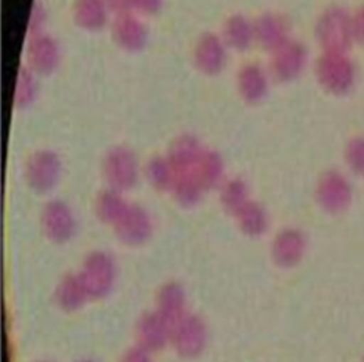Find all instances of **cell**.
<instances>
[{"mask_svg":"<svg viewBox=\"0 0 364 362\" xmlns=\"http://www.w3.org/2000/svg\"><path fill=\"white\" fill-rule=\"evenodd\" d=\"M156 312L173 326L187 314V293L182 285L175 280L164 283L156 297Z\"/></svg>","mask_w":364,"mask_h":362,"instance_id":"52a82bcc","label":"cell"},{"mask_svg":"<svg viewBox=\"0 0 364 362\" xmlns=\"http://www.w3.org/2000/svg\"><path fill=\"white\" fill-rule=\"evenodd\" d=\"M78 275L93 301L109 296L116 283L115 259L107 251H93L83 259Z\"/></svg>","mask_w":364,"mask_h":362,"instance_id":"6da1fadb","label":"cell"},{"mask_svg":"<svg viewBox=\"0 0 364 362\" xmlns=\"http://www.w3.org/2000/svg\"><path fill=\"white\" fill-rule=\"evenodd\" d=\"M349 160L350 164L356 166H364V141L363 139H356L350 143L349 146Z\"/></svg>","mask_w":364,"mask_h":362,"instance_id":"2e32d148","label":"cell"},{"mask_svg":"<svg viewBox=\"0 0 364 362\" xmlns=\"http://www.w3.org/2000/svg\"><path fill=\"white\" fill-rule=\"evenodd\" d=\"M90 301L78 273L65 275L55 289V302L65 312H77Z\"/></svg>","mask_w":364,"mask_h":362,"instance_id":"9c48e42d","label":"cell"},{"mask_svg":"<svg viewBox=\"0 0 364 362\" xmlns=\"http://www.w3.org/2000/svg\"><path fill=\"white\" fill-rule=\"evenodd\" d=\"M55 179H56V168L52 161L44 160L34 164L31 172V181L34 188L41 191L48 190L53 185Z\"/></svg>","mask_w":364,"mask_h":362,"instance_id":"4fadbf2b","label":"cell"},{"mask_svg":"<svg viewBox=\"0 0 364 362\" xmlns=\"http://www.w3.org/2000/svg\"><path fill=\"white\" fill-rule=\"evenodd\" d=\"M37 362H50V361H37Z\"/></svg>","mask_w":364,"mask_h":362,"instance_id":"d6986e66","label":"cell"},{"mask_svg":"<svg viewBox=\"0 0 364 362\" xmlns=\"http://www.w3.org/2000/svg\"><path fill=\"white\" fill-rule=\"evenodd\" d=\"M119 362H151V353L139 345L127 349Z\"/></svg>","mask_w":364,"mask_h":362,"instance_id":"9a60e30c","label":"cell"},{"mask_svg":"<svg viewBox=\"0 0 364 362\" xmlns=\"http://www.w3.org/2000/svg\"><path fill=\"white\" fill-rule=\"evenodd\" d=\"M208 341V326L197 314L187 313L172 326L171 346L173 347L175 353L182 358H198L205 351Z\"/></svg>","mask_w":364,"mask_h":362,"instance_id":"7a4b0ae2","label":"cell"},{"mask_svg":"<svg viewBox=\"0 0 364 362\" xmlns=\"http://www.w3.org/2000/svg\"><path fill=\"white\" fill-rule=\"evenodd\" d=\"M240 231L250 237H258L267 229V216L261 206L247 202L236 214Z\"/></svg>","mask_w":364,"mask_h":362,"instance_id":"8fae6325","label":"cell"},{"mask_svg":"<svg viewBox=\"0 0 364 362\" xmlns=\"http://www.w3.org/2000/svg\"><path fill=\"white\" fill-rule=\"evenodd\" d=\"M75 362H96L95 360H89V358H83V360H78V361Z\"/></svg>","mask_w":364,"mask_h":362,"instance_id":"ac0fdd59","label":"cell"},{"mask_svg":"<svg viewBox=\"0 0 364 362\" xmlns=\"http://www.w3.org/2000/svg\"><path fill=\"white\" fill-rule=\"evenodd\" d=\"M41 229L55 244H66L77 233V219L66 203L55 200L41 213Z\"/></svg>","mask_w":364,"mask_h":362,"instance_id":"277c9868","label":"cell"},{"mask_svg":"<svg viewBox=\"0 0 364 362\" xmlns=\"http://www.w3.org/2000/svg\"><path fill=\"white\" fill-rule=\"evenodd\" d=\"M153 221L149 213L139 206H127L114 225L117 240L127 247H139L153 236Z\"/></svg>","mask_w":364,"mask_h":362,"instance_id":"3957f363","label":"cell"},{"mask_svg":"<svg viewBox=\"0 0 364 362\" xmlns=\"http://www.w3.org/2000/svg\"><path fill=\"white\" fill-rule=\"evenodd\" d=\"M129 204L124 203V200L120 198V195L115 191H109L102 194L97 202L96 213L100 221L108 225H115L117 219L124 213Z\"/></svg>","mask_w":364,"mask_h":362,"instance_id":"7c38bea8","label":"cell"},{"mask_svg":"<svg viewBox=\"0 0 364 362\" xmlns=\"http://www.w3.org/2000/svg\"><path fill=\"white\" fill-rule=\"evenodd\" d=\"M352 25H353L355 37H358L360 41L364 43V7L358 13L355 19H352Z\"/></svg>","mask_w":364,"mask_h":362,"instance_id":"e0dca14e","label":"cell"},{"mask_svg":"<svg viewBox=\"0 0 364 362\" xmlns=\"http://www.w3.org/2000/svg\"><path fill=\"white\" fill-rule=\"evenodd\" d=\"M172 326L156 311L144 313L135 324L136 345L146 349L151 354L171 345Z\"/></svg>","mask_w":364,"mask_h":362,"instance_id":"5b68a950","label":"cell"},{"mask_svg":"<svg viewBox=\"0 0 364 362\" xmlns=\"http://www.w3.org/2000/svg\"><path fill=\"white\" fill-rule=\"evenodd\" d=\"M247 202L246 188L240 182H231L223 192V203L231 214H236Z\"/></svg>","mask_w":364,"mask_h":362,"instance_id":"5bb4252c","label":"cell"},{"mask_svg":"<svg viewBox=\"0 0 364 362\" xmlns=\"http://www.w3.org/2000/svg\"><path fill=\"white\" fill-rule=\"evenodd\" d=\"M321 78L336 93H344L353 83V67L343 53L329 52L321 63Z\"/></svg>","mask_w":364,"mask_h":362,"instance_id":"ba28073f","label":"cell"},{"mask_svg":"<svg viewBox=\"0 0 364 362\" xmlns=\"http://www.w3.org/2000/svg\"><path fill=\"white\" fill-rule=\"evenodd\" d=\"M352 19L343 10H331L322 19L321 38L331 52L343 53L353 38Z\"/></svg>","mask_w":364,"mask_h":362,"instance_id":"8992f818","label":"cell"},{"mask_svg":"<svg viewBox=\"0 0 364 362\" xmlns=\"http://www.w3.org/2000/svg\"><path fill=\"white\" fill-rule=\"evenodd\" d=\"M303 248L304 241L298 231H284L273 243V256L282 265H292L300 259Z\"/></svg>","mask_w":364,"mask_h":362,"instance_id":"30bf717a","label":"cell"}]
</instances>
